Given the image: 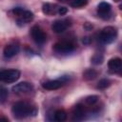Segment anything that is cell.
I'll use <instances>...</instances> for the list:
<instances>
[{"label":"cell","mask_w":122,"mask_h":122,"mask_svg":"<svg viewBox=\"0 0 122 122\" xmlns=\"http://www.w3.org/2000/svg\"><path fill=\"white\" fill-rule=\"evenodd\" d=\"M68 8H66V7H58L57 8V13L59 14V15H65V14H67V12H68Z\"/></svg>","instance_id":"obj_22"},{"label":"cell","mask_w":122,"mask_h":122,"mask_svg":"<svg viewBox=\"0 0 122 122\" xmlns=\"http://www.w3.org/2000/svg\"><path fill=\"white\" fill-rule=\"evenodd\" d=\"M23 10L24 9H22V8H20V7H16V8H14V9H12V12L15 14V15H19L22 11H23Z\"/></svg>","instance_id":"obj_23"},{"label":"cell","mask_w":122,"mask_h":122,"mask_svg":"<svg viewBox=\"0 0 122 122\" xmlns=\"http://www.w3.org/2000/svg\"><path fill=\"white\" fill-rule=\"evenodd\" d=\"M20 77V71L15 69L1 70L0 71V81L5 83H13Z\"/></svg>","instance_id":"obj_3"},{"label":"cell","mask_w":122,"mask_h":122,"mask_svg":"<svg viewBox=\"0 0 122 122\" xmlns=\"http://www.w3.org/2000/svg\"><path fill=\"white\" fill-rule=\"evenodd\" d=\"M1 120H5V121H9V119L8 118H6V117H0V121Z\"/></svg>","instance_id":"obj_26"},{"label":"cell","mask_w":122,"mask_h":122,"mask_svg":"<svg viewBox=\"0 0 122 122\" xmlns=\"http://www.w3.org/2000/svg\"><path fill=\"white\" fill-rule=\"evenodd\" d=\"M11 112L14 117L16 118H24L30 115H35L36 113V109L35 107H32L30 104L24 102V101H19L16 102L12 108Z\"/></svg>","instance_id":"obj_1"},{"label":"cell","mask_w":122,"mask_h":122,"mask_svg":"<svg viewBox=\"0 0 122 122\" xmlns=\"http://www.w3.org/2000/svg\"><path fill=\"white\" fill-rule=\"evenodd\" d=\"M108 67L112 72L119 73L122 70V60L119 57H114L109 60Z\"/></svg>","instance_id":"obj_8"},{"label":"cell","mask_w":122,"mask_h":122,"mask_svg":"<svg viewBox=\"0 0 122 122\" xmlns=\"http://www.w3.org/2000/svg\"><path fill=\"white\" fill-rule=\"evenodd\" d=\"M64 83L65 81L63 80H49L47 82H44L42 84V87L48 91H54V90H58L61 87H63Z\"/></svg>","instance_id":"obj_10"},{"label":"cell","mask_w":122,"mask_h":122,"mask_svg":"<svg viewBox=\"0 0 122 122\" xmlns=\"http://www.w3.org/2000/svg\"><path fill=\"white\" fill-rule=\"evenodd\" d=\"M110 85H111V81H110L109 79L104 78V79H101V80L97 83L96 88H97V89H100V90H104V89L108 88Z\"/></svg>","instance_id":"obj_18"},{"label":"cell","mask_w":122,"mask_h":122,"mask_svg":"<svg viewBox=\"0 0 122 122\" xmlns=\"http://www.w3.org/2000/svg\"><path fill=\"white\" fill-rule=\"evenodd\" d=\"M98 75V72L96 70L94 69H87L84 72H83V78L86 80V81H91V80H93L97 77Z\"/></svg>","instance_id":"obj_14"},{"label":"cell","mask_w":122,"mask_h":122,"mask_svg":"<svg viewBox=\"0 0 122 122\" xmlns=\"http://www.w3.org/2000/svg\"><path fill=\"white\" fill-rule=\"evenodd\" d=\"M32 89H33L32 84L30 82H26V81L15 84L12 87V91L15 93H28V92H31Z\"/></svg>","instance_id":"obj_6"},{"label":"cell","mask_w":122,"mask_h":122,"mask_svg":"<svg viewBox=\"0 0 122 122\" xmlns=\"http://www.w3.org/2000/svg\"><path fill=\"white\" fill-rule=\"evenodd\" d=\"M84 28H85L87 30H91L92 29V25L87 22V23H85V25H84Z\"/></svg>","instance_id":"obj_24"},{"label":"cell","mask_w":122,"mask_h":122,"mask_svg":"<svg viewBox=\"0 0 122 122\" xmlns=\"http://www.w3.org/2000/svg\"><path fill=\"white\" fill-rule=\"evenodd\" d=\"M33 13L30 10H23V11L18 15V22L21 23H29L30 21H32L33 19Z\"/></svg>","instance_id":"obj_13"},{"label":"cell","mask_w":122,"mask_h":122,"mask_svg":"<svg viewBox=\"0 0 122 122\" xmlns=\"http://www.w3.org/2000/svg\"><path fill=\"white\" fill-rule=\"evenodd\" d=\"M116 36H117V30L114 27L108 26V27H105L99 32L98 40L101 43L110 44V43H112V42H113L115 40Z\"/></svg>","instance_id":"obj_2"},{"label":"cell","mask_w":122,"mask_h":122,"mask_svg":"<svg viewBox=\"0 0 122 122\" xmlns=\"http://www.w3.org/2000/svg\"><path fill=\"white\" fill-rule=\"evenodd\" d=\"M90 41H91V39H90L89 37H84V38H83V40H82V42H83L84 44H89V43H90Z\"/></svg>","instance_id":"obj_25"},{"label":"cell","mask_w":122,"mask_h":122,"mask_svg":"<svg viewBox=\"0 0 122 122\" xmlns=\"http://www.w3.org/2000/svg\"><path fill=\"white\" fill-rule=\"evenodd\" d=\"M53 50L59 53H70L73 51L74 45L69 41H60L53 45Z\"/></svg>","instance_id":"obj_4"},{"label":"cell","mask_w":122,"mask_h":122,"mask_svg":"<svg viewBox=\"0 0 122 122\" xmlns=\"http://www.w3.org/2000/svg\"><path fill=\"white\" fill-rule=\"evenodd\" d=\"M91 62L93 65H101L104 62V56L101 53H95L92 58H91Z\"/></svg>","instance_id":"obj_17"},{"label":"cell","mask_w":122,"mask_h":122,"mask_svg":"<svg viewBox=\"0 0 122 122\" xmlns=\"http://www.w3.org/2000/svg\"><path fill=\"white\" fill-rule=\"evenodd\" d=\"M8 94H9V92H8L7 89H5V88H0V103L5 102V100H6L7 97H8Z\"/></svg>","instance_id":"obj_21"},{"label":"cell","mask_w":122,"mask_h":122,"mask_svg":"<svg viewBox=\"0 0 122 122\" xmlns=\"http://www.w3.org/2000/svg\"><path fill=\"white\" fill-rule=\"evenodd\" d=\"M87 3H88V0H72V2L71 3V6L73 8H81L87 5Z\"/></svg>","instance_id":"obj_20"},{"label":"cell","mask_w":122,"mask_h":122,"mask_svg":"<svg viewBox=\"0 0 122 122\" xmlns=\"http://www.w3.org/2000/svg\"><path fill=\"white\" fill-rule=\"evenodd\" d=\"M111 10H112V6L107 2H101L97 7L98 14L103 19H108L110 17Z\"/></svg>","instance_id":"obj_7"},{"label":"cell","mask_w":122,"mask_h":122,"mask_svg":"<svg viewBox=\"0 0 122 122\" xmlns=\"http://www.w3.org/2000/svg\"><path fill=\"white\" fill-rule=\"evenodd\" d=\"M98 100H99V97H98L97 95H89V96H87V97L85 98V102H86L88 105H90V106L94 105L95 103L98 102Z\"/></svg>","instance_id":"obj_19"},{"label":"cell","mask_w":122,"mask_h":122,"mask_svg":"<svg viewBox=\"0 0 122 122\" xmlns=\"http://www.w3.org/2000/svg\"><path fill=\"white\" fill-rule=\"evenodd\" d=\"M56 5H52L51 3H45L42 6V11L46 15H52L55 13V7Z\"/></svg>","instance_id":"obj_15"},{"label":"cell","mask_w":122,"mask_h":122,"mask_svg":"<svg viewBox=\"0 0 122 122\" xmlns=\"http://www.w3.org/2000/svg\"><path fill=\"white\" fill-rule=\"evenodd\" d=\"M67 119V112L63 110V109H59L56 110L54 112V120L58 121V122H62L65 121Z\"/></svg>","instance_id":"obj_16"},{"label":"cell","mask_w":122,"mask_h":122,"mask_svg":"<svg viewBox=\"0 0 122 122\" xmlns=\"http://www.w3.org/2000/svg\"><path fill=\"white\" fill-rule=\"evenodd\" d=\"M19 50H20V48H19L18 45H16V44H9L4 48L3 53H4V56L6 58H11V57H13L14 55H16L19 52Z\"/></svg>","instance_id":"obj_9"},{"label":"cell","mask_w":122,"mask_h":122,"mask_svg":"<svg viewBox=\"0 0 122 122\" xmlns=\"http://www.w3.org/2000/svg\"><path fill=\"white\" fill-rule=\"evenodd\" d=\"M114 1H115V2H119L120 0H114Z\"/></svg>","instance_id":"obj_27"},{"label":"cell","mask_w":122,"mask_h":122,"mask_svg":"<svg viewBox=\"0 0 122 122\" xmlns=\"http://www.w3.org/2000/svg\"><path fill=\"white\" fill-rule=\"evenodd\" d=\"M30 35L37 44H43L47 40V35L44 30L38 26H33L30 30Z\"/></svg>","instance_id":"obj_5"},{"label":"cell","mask_w":122,"mask_h":122,"mask_svg":"<svg viewBox=\"0 0 122 122\" xmlns=\"http://www.w3.org/2000/svg\"><path fill=\"white\" fill-rule=\"evenodd\" d=\"M68 28V24L66 23V21H62V20H56L55 22H53L51 29L54 32L56 33H61L64 32Z\"/></svg>","instance_id":"obj_11"},{"label":"cell","mask_w":122,"mask_h":122,"mask_svg":"<svg viewBox=\"0 0 122 122\" xmlns=\"http://www.w3.org/2000/svg\"><path fill=\"white\" fill-rule=\"evenodd\" d=\"M73 119L74 120H82L85 116V108L81 104H77L73 109Z\"/></svg>","instance_id":"obj_12"}]
</instances>
